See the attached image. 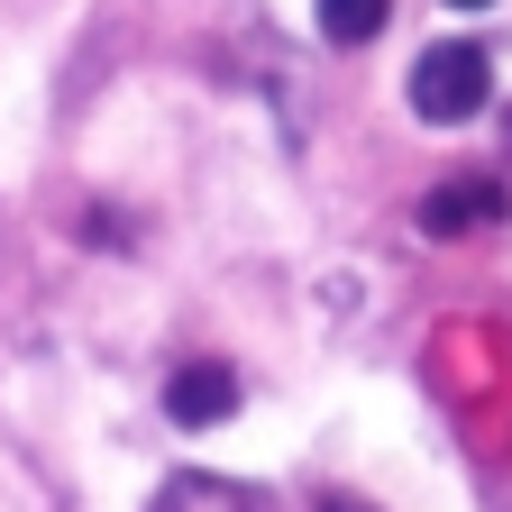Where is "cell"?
Masks as SVG:
<instances>
[{
    "instance_id": "1",
    "label": "cell",
    "mask_w": 512,
    "mask_h": 512,
    "mask_svg": "<svg viewBox=\"0 0 512 512\" xmlns=\"http://www.w3.org/2000/svg\"><path fill=\"white\" fill-rule=\"evenodd\" d=\"M485 92H494V64H485V46H467V37H448V46H430V55L412 64V110H421V119H476Z\"/></svg>"
},
{
    "instance_id": "2",
    "label": "cell",
    "mask_w": 512,
    "mask_h": 512,
    "mask_svg": "<svg viewBox=\"0 0 512 512\" xmlns=\"http://www.w3.org/2000/svg\"><path fill=\"white\" fill-rule=\"evenodd\" d=\"M165 412H174L183 430L229 421V412H238V375H229V366H183V375L165 384Z\"/></svg>"
},
{
    "instance_id": "3",
    "label": "cell",
    "mask_w": 512,
    "mask_h": 512,
    "mask_svg": "<svg viewBox=\"0 0 512 512\" xmlns=\"http://www.w3.org/2000/svg\"><path fill=\"white\" fill-rule=\"evenodd\" d=\"M485 220H503V183H439L430 202H421V229L430 238H458V229H485Z\"/></svg>"
},
{
    "instance_id": "4",
    "label": "cell",
    "mask_w": 512,
    "mask_h": 512,
    "mask_svg": "<svg viewBox=\"0 0 512 512\" xmlns=\"http://www.w3.org/2000/svg\"><path fill=\"white\" fill-rule=\"evenodd\" d=\"M156 512H266V503H256L247 485H229V476H174L165 494H156Z\"/></svg>"
},
{
    "instance_id": "5",
    "label": "cell",
    "mask_w": 512,
    "mask_h": 512,
    "mask_svg": "<svg viewBox=\"0 0 512 512\" xmlns=\"http://www.w3.org/2000/svg\"><path fill=\"white\" fill-rule=\"evenodd\" d=\"M384 28V0H320V37L330 46H366Z\"/></svg>"
},
{
    "instance_id": "6",
    "label": "cell",
    "mask_w": 512,
    "mask_h": 512,
    "mask_svg": "<svg viewBox=\"0 0 512 512\" xmlns=\"http://www.w3.org/2000/svg\"><path fill=\"white\" fill-rule=\"evenodd\" d=\"M320 512H366V503H320Z\"/></svg>"
},
{
    "instance_id": "7",
    "label": "cell",
    "mask_w": 512,
    "mask_h": 512,
    "mask_svg": "<svg viewBox=\"0 0 512 512\" xmlns=\"http://www.w3.org/2000/svg\"><path fill=\"white\" fill-rule=\"evenodd\" d=\"M458 10H485V0H458Z\"/></svg>"
}]
</instances>
